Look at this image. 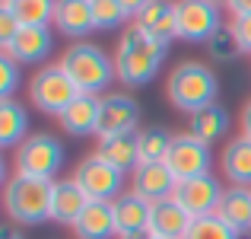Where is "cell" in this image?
<instances>
[{"label":"cell","mask_w":251,"mask_h":239,"mask_svg":"<svg viewBox=\"0 0 251 239\" xmlns=\"http://www.w3.org/2000/svg\"><path fill=\"white\" fill-rule=\"evenodd\" d=\"M169 55V45L153 38L150 32H143L140 26L130 23L127 29H121L115 48V74L118 83H124L127 90H140V86L153 83V77L162 70Z\"/></svg>","instance_id":"6da1fadb"},{"label":"cell","mask_w":251,"mask_h":239,"mask_svg":"<svg viewBox=\"0 0 251 239\" xmlns=\"http://www.w3.org/2000/svg\"><path fill=\"white\" fill-rule=\"evenodd\" d=\"M51 198H54V182L35 176H6L3 182V210L10 223L16 227H42L51 220Z\"/></svg>","instance_id":"7a4b0ae2"},{"label":"cell","mask_w":251,"mask_h":239,"mask_svg":"<svg viewBox=\"0 0 251 239\" xmlns=\"http://www.w3.org/2000/svg\"><path fill=\"white\" fill-rule=\"evenodd\" d=\"M57 64L67 70V77L74 80L76 86H80V92H89V96H105V92H111V83L118 80L115 55H108L102 45L89 42V38L67 45L64 55L57 58Z\"/></svg>","instance_id":"3957f363"},{"label":"cell","mask_w":251,"mask_h":239,"mask_svg":"<svg viewBox=\"0 0 251 239\" xmlns=\"http://www.w3.org/2000/svg\"><path fill=\"white\" fill-rule=\"evenodd\" d=\"M216 96H220V80H216L213 67L203 61L175 64L166 80V99L172 102V109L184 112V115H194V112L213 105Z\"/></svg>","instance_id":"277c9868"},{"label":"cell","mask_w":251,"mask_h":239,"mask_svg":"<svg viewBox=\"0 0 251 239\" xmlns=\"http://www.w3.org/2000/svg\"><path fill=\"white\" fill-rule=\"evenodd\" d=\"M64 159H67V150H64L61 137H54L51 131H38V134H29L13 150V172L57 182V172L64 169Z\"/></svg>","instance_id":"5b68a950"},{"label":"cell","mask_w":251,"mask_h":239,"mask_svg":"<svg viewBox=\"0 0 251 239\" xmlns=\"http://www.w3.org/2000/svg\"><path fill=\"white\" fill-rule=\"evenodd\" d=\"M76 96H80V86L67 77V70L61 64H45L29 80V102L42 115L61 118Z\"/></svg>","instance_id":"8992f818"},{"label":"cell","mask_w":251,"mask_h":239,"mask_svg":"<svg viewBox=\"0 0 251 239\" xmlns=\"http://www.w3.org/2000/svg\"><path fill=\"white\" fill-rule=\"evenodd\" d=\"M74 179L86 191L89 201H115L118 195L127 191V172H121L118 166L105 163L99 153L83 156L74 169Z\"/></svg>","instance_id":"52a82bcc"},{"label":"cell","mask_w":251,"mask_h":239,"mask_svg":"<svg viewBox=\"0 0 251 239\" xmlns=\"http://www.w3.org/2000/svg\"><path fill=\"white\" fill-rule=\"evenodd\" d=\"M140 131V102L130 96L127 90H111L99 99V128L96 137L105 141V137L115 134H137Z\"/></svg>","instance_id":"ba28073f"},{"label":"cell","mask_w":251,"mask_h":239,"mask_svg":"<svg viewBox=\"0 0 251 239\" xmlns=\"http://www.w3.org/2000/svg\"><path fill=\"white\" fill-rule=\"evenodd\" d=\"M178 10V38L194 45H207L223 29V6L213 0H175Z\"/></svg>","instance_id":"9c48e42d"},{"label":"cell","mask_w":251,"mask_h":239,"mask_svg":"<svg viewBox=\"0 0 251 239\" xmlns=\"http://www.w3.org/2000/svg\"><path fill=\"white\" fill-rule=\"evenodd\" d=\"M166 163H169V169L175 172L178 182H184V179H197V176L213 172V150H210V144H203V141H197L194 134L181 131V134H175V141H172V150H169Z\"/></svg>","instance_id":"30bf717a"},{"label":"cell","mask_w":251,"mask_h":239,"mask_svg":"<svg viewBox=\"0 0 251 239\" xmlns=\"http://www.w3.org/2000/svg\"><path fill=\"white\" fill-rule=\"evenodd\" d=\"M223 191H226V185H223L213 172H207V176L178 182V188H175L172 198H175L191 217H207V214H216V208H220V201H223Z\"/></svg>","instance_id":"8fae6325"},{"label":"cell","mask_w":251,"mask_h":239,"mask_svg":"<svg viewBox=\"0 0 251 239\" xmlns=\"http://www.w3.org/2000/svg\"><path fill=\"white\" fill-rule=\"evenodd\" d=\"M127 188L134 191V195H140L143 201L156 204V201H166V198L175 195L178 179H175V172L169 169V163H140L127 176Z\"/></svg>","instance_id":"7c38bea8"},{"label":"cell","mask_w":251,"mask_h":239,"mask_svg":"<svg viewBox=\"0 0 251 239\" xmlns=\"http://www.w3.org/2000/svg\"><path fill=\"white\" fill-rule=\"evenodd\" d=\"M6 55L13 58V61L23 67V64H42L51 58V51H54V32H51V26H23V32H19L16 38H13L10 48H3Z\"/></svg>","instance_id":"4fadbf2b"},{"label":"cell","mask_w":251,"mask_h":239,"mask_svg":"<svg viewBox=\"0 0 251 239\" xmlns=\"http://www.w3.org/2000/svg\"><path fill=\"white\" fill-rule=\"evenodd\" d=\"M54 32L83 42L89 32H96V19H92V0H57L54 6Z\"/></svg>","instance_id":"5bb4252c"},{"label":"cell","mask_w":251,"mask_h":239,"mask_svg":"<svg viewBox=\"0 0 251 239\" xmlns=\"http://www.w3.org/2000/svg\"><path fill=\"white\" fill-rule=\"evenodd\" d=\"M130 23L140 26L143 32H150L153 38H159L166 45H172L178 38V10L172 0H150Z\"/></svg>","instance_id":"9a60e30c"},{"label":"cell","mask_w":251,"mask_h":239,"mask_svg":"<svg viewBox=\"0 0 251 239\" xmlns=\"http://www.w3.org/2000/svg\"><path fill=\"white\" fill-rule=\"evenodd\" d=\"M111 204H115L118 239L150 233V214H153V204H150V201H143L140 195H134V191L127 188L124 195H118Z\"/></svg>","instance_id":"2e32d148"},{"label":"cell","mask_w":251,"mask_h":239,"mask_svg":"<svg viewBox=\"0 0 251 239\" xmlns=\"http://www.w3.org/2000/svg\"><path fill=\"white\" fill-rule=\"evenodd\" d=\"M76 239H118V220H115V204L111 201H89L80 220L74 223Z\"/></svg>","instance_id":"e0dca14e"},{"label":"cell","mask_w":251,"mask_h":239,"mask_svg":"<svg viewBox=\"0 0 251 239\" xmlns=\"http://www.w3.org/2000/svg\"><path fill=\"white\" fill-rule=\"evenodd\" d=\"M89 198L86 191L76 185V179H57L54 182V198H51V220L61 223V227H74L80 220V214L86 210Z\"/></svg>","instance_id":"ac0fdd59"},{"label":"cell","mask_w":251,"mask_h":239,"mask_svg":"<svg viewBox=\"0 0 251 239\" xmlns=\"http://www.w3.org/2000/svg\"><path fill=\"white\" fill-rule=\"evenodd\" d=\"M99 99H102V96L80 92V96L67 105V112L57 118L64 134H70V137H96V128H99Z\"/></svg>","instance_id":"d6986e66"},{"label":"cell","mask_w":251,"mask_h":239,"mask_svg":"<svg viewBox=\"0 0 251 239\" xmlns=\"http://www.w3.org/2000/svg\"><path fill=\"white\" fill-rule=\"evenodd\" d=\"M191 220L194 217L175 201V198H166V201L153 204V214H150V236H162V239H184Z\"/></svg>","instance_id":"ffe728a7"},{"label":"cell","mask_w":251,"mask_h":239,"mask_svg":"<svg viewBox=\"0 0 251 239\" xmlns=\"http://www.w3.org/2000/svg\"><path fill=\"white\" fill-rule=\"evenodd\" d=\"M220 172L229 185H248L251 188V137L235 134L220 153Z\"/></svg>","instance_id":"44dd1931"},{"label":"cell","mask_w":251,"mask_h":239,"mask_svg":"<svg viewBox=\"0 0 251 239\" xmlns=\"http://www.w3.org/2000/svg\"><path fill=\"white\" fill-rule=\"evenodd\" d=\"M216 214H220L239 236H248L251 233V188L248 185H226Z\"/></svg>","instance_id":"7402d4cb"},{"label":"cell","mask_w":251,"mask_h":239,"mask_svg":"<svg viewBox=\"0 0 251 239\" xmlns=\"http://www.w3.org/2000/svg\"><path fill=\"white\" fill-rule=\"evenodd\" d=\"M29 137V112L16 99H0V147L16 150Z\"/></svg>","instance_id":"603a6c76"},{"label":"cell","mask_w":251,"mask_h":239,"mask_svg":"<svg viewBox=\"0 0 251 239\" xmlns=\"http://www.w3.org/2000/svg\"><path fill=\"white\" fill-rule=\"evenodd\" d=\"M184 131H188V134H194L197 141H203V144H210V147H213V144L229 131V112L223 109L220 102H213V105H207V109L188 115V128H184Z\"/></svg>","instance_id":"cb8c5ba5"},{"label":"cell","mask_w":251,"mask_h":239,"mask_svg":"<svg viewBox=\"0 0 251 239\" xmlns=\"http://www.w3.org/2000/svg\"><path fill=\"white\" fill-rule=\"evenodd\" d=\"M96 153L105 159V163L118 166L121 172H134L140 166V150H137V134H115V137H105L99 141Z\"/></svg>","instance_id":"d4e9b609"},{"label":"cell","mask_w":251,"mask_h":239,"mask_svg":"<svg viewBox=\"0 0 251 239\" xmlns=\"http://www.w3.org/2000/svg\"><path fill=\"white\" fill-rule=\"evenodd\" d=\"M175 134H169L166 128H140L137 131V150H140V163H166Z\"/></svg>","instance_id":"484cf974"},{"label":"cell","mask_w":251,"mask_h":239,"mask_svg":"<svg viewBox=\"0 0 251 239\" xmlns=\"http://www.w3.org/2000/svg\"><path fill=\"white\" fill-rule=\"evenodd\" d=\"M92 19H96V32H115L130 26V16L121 6V0H92Z\"/></svg>","instance_id":"4316f807"},{"label":"cell","mask_w":251,"mask_h":239,"mask_svg":"<svg viewBox=\"0 0 251 239\" xmlns=\"http://www.w3.org/2000/svg\"><path fill=\"white\" fill-rule=\"evenodd\" d=\"M54 6L57 0H16L10 13L23 26H51L54 23Z\"/></svg>","instance_id":"83f0119b"},{"label":"cell","mask_w":251,"mask_h":239,"mask_svg":"<svg viewBox=\"0 0 251 239\" xmlns=\"http://www.w3.org/2000/svg\"><path fill=\"white\" fill-rule=\"evenodd\" d=\"M184 239H242V236L235 233L220 214H207V217H194V220H191Z\"/></svg>","instance_id":"f1b7e54d"},{"label":"cell","mask_w":251,"mask_h":239,"mask_svg":"<svg viewBox=\"0 0 251 239\" xmlns=\"http://www.w3.org/2000/svg\"><path fill=\"white\" fill-rule=\"evenodd\" d=\"M23 83V70L6 51H0V99H13V92Z\"/></svg>","instance_id":"f546056e"},{"label":"cell","mask_w":251,"mask_h":239,"mask_svg":"<svg viewBox=\"0 0 251 239\" xmlns=\"http://www.w3.org/2000/svg\"><path fill=\"white\" fill-rule=\"evenodd\" d=\"M207 55L213 58V61H229V58L239 55V45H235V38H232V32H229V26H223V29L207 42Z\"/></svg>","instance_id":"4dcf8cb0"},{"label":"cell","mask_w":251,"mask_h":239,"mask_svg":"<svg viewBox=\"0 0 251 239\" xmlns=\"http://www.w3.org/2000/svg\"><path fill=\"white\" fill-rule=\"evenodd\" d=\"M229 32H232L235 45H239V55L251 58V13H242V16L229 19Z\"/></svg>","instance_id":"1f68e13d"},{"label":"cell","mask_w":251,"mask_h":239,"mask_svg":"<svg viewBox=\"0 0 251 239\" xmlns=\"http://www.w3.org/2000/svg\"><path fill=\"white\" fill-rule=\"evenodd\" d=\"M23 32V23H19L13 13H6V10H0V51L3 48H10L13 45V38Z\"/></svg>","instance_id":"d6a6232c"},{"label":"cell","mask_w":251,"mask_h":239,"mask_svg":"<svg viewBox=\"0 0 251 239\" xmlns=\"http://www.w3.org/2000/svg\"><path fill=\"white\" fill-rule=\"evenodd\" d=\"M239 131H242L245 137H251V99H248L245 105H242V115H239Z\"/></svg>","instance_id":"836d02e7"},{"label":"cell","mask_w":251,"mask_h":239,"mask_svg":"<svg viewBox=\"0 0 251 239\" xmlns=\"http://www.w3.org/2000/svg\"><path fill=\"white\" fill-rule=\"evenodd\" d=\"M226 10L232 13V16H242V13H251V0H229Z\"/></svg>","instance_id":"e575fe53"},{"label":"cell","mask_w":251,"mask_h":239,"mask_svg":"<svg viewBox=\"0 0 251 239\" xmlns=\"http://www.w3.org/2000/svg\"><path fill=\"white\" fill-rule=\"evenodd\" d=\"M147 3H150V0H121V6L127 10V16H130V19H134L137 13H140L143 6H147Z\"/></svg>","instance_id":"d590c367"},{"label":"cell","mask_w":251,"mask_h":239,"mask_svg":"<svg viewBox=\"0 0 251 239\" xmlns=\"http://www.w3.org/2000/svg\"><path fill=\"white\" fill-rule=\"evenodd\" d=\"M0 239H25V236L19 233L16 227H3V230H0Z\"/></svg>","instance_id":"8d00e7d4"},{"label":"cell","mask_w":251,"mask_h":239,"mask_svg":"<svg viewBox=\"0 0 251 239\" xmlns=\"http://www.w3.org/2000/svg\"><path fill=\"white\" fill-rule=\"evenodd\" d=\"M213 3H216V6H226V3H229V0H213Z\"/></svg>","instance_id":"74e56055"},{"label":"cell","mask_w":251,"mask_h":239,"mask_svg":"<svg viewBox=\"0 0 251 239\" xmlns=\"http://www.w3.org/2000/svg\"><path fill=\"white\" fill-rule=\"evenodd\" d=\"M147 239H162V236H147Z\"/></svg>","instance_id":"f35d334b"}]
</instances>
